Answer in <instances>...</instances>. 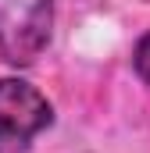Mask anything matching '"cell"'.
<instances>
[{
  "label": "cell",
  "instance_id": "4",
  "mask_svg": "<svg viewBox=\"0 0 150 153\" xmlns=\"http://www.w3.org/2000/svg\"><path fill=\"white\" fill-rule=\"evenodd\" d=\"M147 4H150V0H147Z\"/></svg>",
  "mask_w": 150,
  "mask_h": 153
},
{
  "label": "cell",
  "instance_id": "3",
  "mask_svg": "<svg viewBox=\"0 0 150 153\" xmlns=\"http://www.w3.org/2000/svg\"><path fill=\"white\" fill-rule=\"evenodd\" d=\"M132 68H136V75L150 85V32H147V36H140L136 50H132Z\"/></svg>",
  "mask_w": 150,
  "mask_h": 153
},
{
  "label": "cell",
  "instance_id": "2",
  "mask_svg": "<svg viewBox=\"0 0 150 153\" xmlns=\"http://www.w3.org/2000/svg\"><path fill=\"white\" fill-rule=\"evenodd\" d=\"M54 0H0V57L32 64L50 43Z\"/></svg>",
  "mask_w": 150,
  "mask_h": 153
},
{
  "label": "cell",
  "instance_id": "1",
  "mask_svg": "<svg viewBox=\"0 0 150 153\" xmlns=\"http://www.w3.org/2000/svg\"><path fill=\"white\" fill-rule=\"evenodd\" d=\"M54 125V107L25 78H0V153H29Z\"/></svg>",
  "mask_w": 150,
  "mask_h": 153
}]
</instances>
